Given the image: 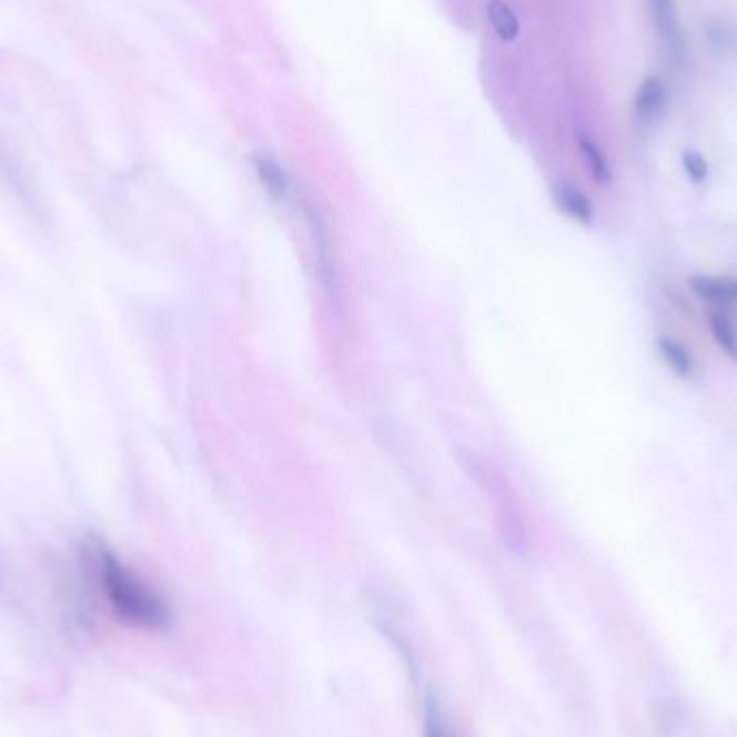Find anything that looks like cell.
<instances>
[{
	"instance_id": "7c38bea8",
	"label": "cell",
	"mask_w": 737,
	"mask_h": 737,
	"mask_svg": "<svg viewBox=\"0 0 737 737\" xmlns=\"http://www.w3.org/2000/svg\"><path fill=\"white\" fill-rule=\"evenodd\" d=\"M684 169L693 182H703L707 178V162L699 151H686L684 153Z\"/></svg>"
},
{
	"instance_id": "277c9868",
	"label": "cell",
	"mask_w": 737,
	"mask_h": 737,
	"mask_svg": "<svg viewBox=\"0 0 737 737\" xmlns=\"http://www.w3.org/2000/svg\"><path fill=\"white\" fill-rule=\"evenodd\" d=\"M666 102V91L664 84L658 78H649L643 82L636 95V114L640 121H652L656 119L664 109Z\"/></svg>"
},
{
	"instance_id": "9c48e42d",
	"label": "cell",
	"mask_w": 737,
	"mask_h": 737,
	"mask_svg": "<svg viewBox=\"0 0 737 737\" xmlns=\"http://www.w3.org/2000/svg\"><path fill=\"white\" fill-rule=\"evenodd\" d=\"M423 737H455L446 718H444L443 707L434 697H427L425 700V716H423Z\"/></svg>"
},
{
	"instance_id": "5b68a950",
	"label": "cell",
	"mask_w": 737,
	"mask_h": 737,
	"mask_svg": "<svg viewBox=\"0 0 737 737\" xmlns=\"http://www.w3.org/2000/svg\"><path fill=\"white\" fill-rule=\"evenodd\" d=\"M487 18L496 31V36L505 41H512L519 33V22H517L514 9L503 2V0H489L487 2Z\"/></svg>"
},
{
	"instance_id": "7a4b0ae2",
	"label": "cell",
	"mask_w": 737,
	"mask_h": 737,
	"mask_svg": "<svg viewBox=\"0 0 737 737\" xmlns=\"http://www.w3.org/2000/svg\"><path fill=\"white\" fill-rule=\"evenodd\" d=\"M652 4V13L656 20V27L660 31V38L664 39L666 48L670 52H682V29H679V20H677V9H675V0H649Z\"/></svg>"
},
{
	"instance_id": "30bf717a",
	"label": "cell",
	"mask_w": 737,
	"mask_h": 737,
	"mask_svg": "<svg viewBox=\"0 0 737 737\" xmlns=\"http://www.w3.org/2000/svg\"><path fill=\"white\" fill-rule=\"evenodd\" d=\"M255 164H258L259 175H261L263 184L267 185V190L274 192V194H285L287 184H285V175H283L281 166L272 158H267V155L258 158Z\"/></svg>"
},
{
	"instance_id": "3957f363",
	"label": "cell",
	"mask_w": 737,
	"mask_h": 737,
	"mask_svg": "<svg viewBox=\"0 0 737 737\" xmlns=\"http://www.w3.org/2000/svg\"><path fill=\"white\" fill-rule=\"evenodd\" d=\"M690 287L709 302H737V279L731 276H695Z\"/></svg>"
},
{
	"instance_id": "ba28073f",
	"label": "cell",
	"mask_w": 737,
	"mask_h": 737,
	"mask_svg": "<svg viewBox=\"0 0 737 737\" xmlns=\"http://www.w3.org/2000/svg\"><path fill=\"white\" fill-rule=\"evenodd\" d=\"M556 199H558L561 208H563L569 216H574V219H578V221L583 222L590 221L593 210H590L589 199H587L583 192L574 190L572 185H561V188L556 190Z\"/></svg>"
},
{
	"instance_id": "8992f818",
	"label": "cell",
	"mask_w": 737,
	"mask_h": 737,
	"mask_svg": "<svg viewBox=\"0 0 737 737\" xmlns=\"http://www.w3.org/2000/svg\"><path fill=\"white\" fill-rule=\"evenodd\" d=\"M709 326H711L714 339L720 345V350L727 356L737 359V329L736 324L731 322V317L727 313H723V311H711Z\"/></svg>"
},
{
	"instance_id": "6da1fadb",
	"label": "cell",
	"mask_w": 737,
	"mask_h": 737,
	"mask_svg": "<svg viewBox=\"0 0 737 737\" xmlns=\"http://www.w3.org/2000/svg\"><path fill=\"white\" fill-rule=\"evenodd\" d=\"M100 576L114 617L130 627L162 632L171 626L166 602L109 551L100 553Z\"/></svg>"
},
{
	"instance_id": "8fae6325",
	"label": "cell",
	"mask_w": 737,
	"mask_h": 737,
	"mask_svg": "<svg viewBox=\"0 0 737 737\" xmlns=\"http://www.w3.org/2000/svg\"><path fill=\"white\" fill-rule=\"evenodd\" d=\"M580 149H583V155L589 164L593 178L597 182H608L610 180V169H608V162H606L602 149L597 148L587 137H580Z\"/></svg>"
},
{
	"instance_id": "52a82bcc",
	"label": "cell",
	"mask_w": 737,
	"mask_h": 737,
	"mask_svg": "<svg viewBox=\"0 0 737 737\" xmlns=\"http://www.w3.org/2000/svg\"><path fill=\"white\" fill-rule=\"evenodd\" d=\"M658 350H660L666 365L673 368L677 375L686 377L693 373V359L679 341H675L670 336H663V339H658Z\"/></svg>"
}]
</instances>
